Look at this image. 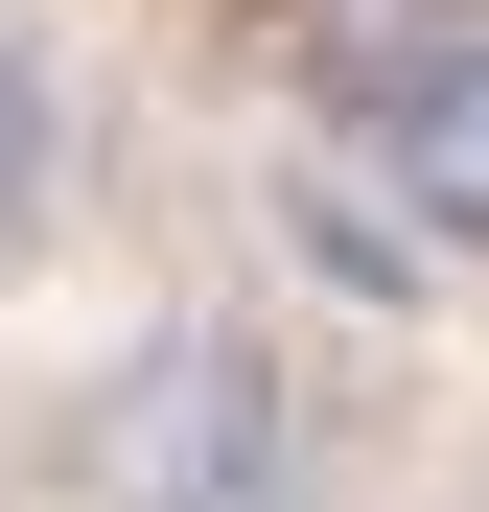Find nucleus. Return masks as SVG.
Listing matches in <instances>:
<instances>
[{"mask_svg": "<svg viewBox=\"0 0 489 512\" xmlns=\"http://www.w3.org/2000/svg\"><path fill=\"white\" fill-rule=\"evenodd\" d=\"M94 512H303V396L257 326H140L94 373Z\"/></svg>", "mask_w": 489, "mask_h": 512, "instance_id": "nucleus-1", "label": "nucleus"}, {"mask_svg": "<svg viewBox=\"0 0 489 512\" xmlns=\"http://www.w3.org/2000/svg\"><path fill=\"white\" fill-rule=\"evenodd\" d=\"M47 163H70V94H47V47H0V233L47 210Z\"/></svg>", "mask_w": 489, "mask_h": 512, "instance_id": "nucleus-3", "label": "nucleus"}, {"mask_svg": "<svg viewBox=\"0 0 489 512\" xmlns=\"http://www.w3.org/2000/svg\"><path fill=\"white\" fill-rule=\"evenodd\" d=\"M373 163L443 256H489V24H396L373 47Z\"/></svg>", "mask_w": 489, "mask_h": 512, "instance_id": "nucleus-2", "label": "nucleus"}, {"mask_svg": "<svg viewBox=\"0 0 489 512\" xmlns=\"http://www.w3.org/2000/svg\"><path fill=\"white\" fill-rule=\"evenodd\" d=\"M303 256H326V280H350V303H420V256H396L350 187H303Z\"/></svg>", "mask_w": 489, "mask_h": 512, "instance_id": "nucleus-4", "label": "nucleus"}]
</instances>
